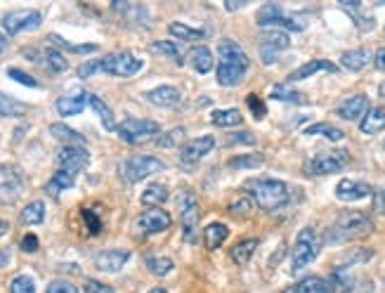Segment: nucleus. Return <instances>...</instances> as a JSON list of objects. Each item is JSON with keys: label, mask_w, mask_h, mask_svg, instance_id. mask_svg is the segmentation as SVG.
Listing matches in <instances>:
<instances>
[{"label": "nucleus", "mask_w": 385, "mask_h": 293, "mask_svg": "<svg viewBox=\"0 0 385 293\" xmlns=\"http://www.w3.org/2000/svg\"><path fill=\"white\" fill-rule=\"evenodd\" d=\"M246 192L253 197V204L262 211H279L289 204V185L272 177H258V180L244 182Z\"/></svg>", "instance_id": "obj_1"}, {"label": "nucleus", "mask_w": 385, "mask_h": 293, "mask_svg": "<svg viewBox=\"0 0 385 293\" xmlns=\"http://www.w3.org/2000/svg\"><path fill=\"white\" fill-rule=\"evenodd\" d=\"M373 232V222L364 213H343L326 232V244H346V241L364 239Z\"/></svg>", "instance_id": "obj_2"}, {"label": "nucleus", "mask_w": 385, "mask_h": 293, "mask_svg": "<svg viewBox=\"0 0 385 293\" xmlns=\"http://www.w3.org/2000/svg\"><path fill=\"white\" fill-rule=\"evenodd\" d=\"M319 251H321V241L317 237V232L312 227H303L301 234L296 237V246L291 251V269L293 272L305 269L319 256Z\"/></svg>", "instance_id": "obj_3"}, {"label": "nucleus", "mask_w": 385, "mask_h": 293, "mask_svg": "<svg viewBox=\"0 0 385 293\" xmlns=\"http://www.w3.org/2000/svg\"><path fill=\"white\" fill-rule=\"evenodd\" d=\"M116 133L128 145H142V142L154 140L161 133V125L149 118H125L116 128Z\"/></svg>", "instance_id": "obj_4"}, {"label": "nucleus", "mask_w": 385, "mask_h": 293, "mask_svg": "<svg viewBox=\"0 0 385 293\" xmlns=\"http://www.w3.org/2000/svg\"><path fill=\"white\" fill-rule=\"evenodd\" d=\"M161 170H165V166H163V161H159L156 157H133L120 163V175H123V180L130 182V185L142 182L145 177L161 173Z\"/></svg>", "instance_id": "obj_5"}, {"label": "nucleus", "mask_w": 385, "mask_h": 293, "mask_svg": "<svg viewBox=\"0 0 385 293\" xmlns=\"http://www.w3.org/2000/svg\"><path fill=\"white\" fill-rule=\"evenodd\" d=\"M258 24L265 28H286V31H305V19H298V17H289L284 15V10L279 5H265L258 12Z\"/></svg>", "instance_id": "obj_6"}, {"label": "nucleus", "mask_w": 385, "mask_h": 293, "mask_svg": "<svg viewBox=\"0 0 385 293\" xmlns=\"http://www.w3.org/2000/svg\"><path fill=\"white\" fill-rule=\"evenodd\" d=\"M142 66H145V62L140 57H135L133 53H114L102 60V71L116 78L135 76V73L142 71Z\"/></svg>", "instance_id": "obj_7"}, {"label": "nucleus", "mask_w": 385, "mask_h": 293, "mask_svg": "<svg viewBox=\"0 0 385 293\" xmlns=\"http://www.w3.org/2000/svg\"><path fill=\"white\" fill-rule=\"evenodd\" d=\"M177 204H180L182 239H185L187 244H194V241H197V232H199V217H201L199 201L192 192H185L177 199Z\"/></svg>", "instance_id": "obj_8"}, {"label": "nucleus", "mask_w": 385, "mask_h": 293, "mask_svg": "<svg viewBox=\"0 0 385 293\" xmlns=\"http://www.w3.org/2000/svg\"><path fill=\"white\" fill-rule=\"evenodd\" d=\"M348 163H350L348 149H336V152L317 154V157L307 163V173L310 175H331V173L343 170Z\"/></svg>", "instance_id": "obj_9"}, {"label": "nucleus", "mask_w": 385, "mask_h": 293, "mask_svg": "<svg viewBox=\"0 0 385 293\" xmlns=\"http://www.w3.org/2000/svg\"><path fill=\"white\" fill-rule=\"evenodd\" d=\"M43 15L38 10H12L3 17V28L8 31V36H17L21 31H33L40 26Z\"/></svg>", "instance_id": "obj_10"}, {"label": "nucleus", "mask_w": 385, "mask_h": 293, "mask_svg": "<svg viewBox=\"0 0 385 293\" xmlns=\"http://www.w3.org/2000/svg\"><path fill=\"white\" fill-rule=\"evenodd\" d=\"M170 225H173V217L165 213V211H161V208H149L140 217H137V229H140L142 234L165 232Z\"/></svg>", "instance_id": "obj_11"}, {"label": "nucleus", "mask_w": 385, "mask_h": 293, "mask_svg": "<svg viewBox=\"0 0 385 293\" xmlns=\"http://www.w3.org/2000/svg\"><path fill=\"white\" fill-rule=\"evenodd\" d=\"M57 163H60V168H66L71 173H80L83 168H88L90 154L83 147H64L57 154Z\"/></svg>", "instance_id": "obj_12"}, {"label": "nucleus", "mask_w": 385, "mask_h": 293, "mask_svg": "<svg viewBox=\"0 0 385 293\" xmlns=\"http://www.w3.org/2000/svg\"><path fill=\"white\" fill-rule=\"evenodd\" d=\"M128 260H130V251L111 249V251H102V254L95 256V267L100 269V272L116 274V272L123 269V265Z\"/></svg>", "instance_id": "obj_13"}, {"label": "nucleus", "mask_w": 385, "mask_h": 293, "mask_svg": "<svg viewBox=\"0 0 385 293\" xmlns=\"http://www.w3.org/2000/svg\"><path fill=\"white\" fill-rule=\"evenodd\" d=\"M213 147H215V140H213L211 135H204V137H197V140L187 142L185 147H182L180 152V161L182 163H197L204 157H208L213 152Z\"/></svg>", "instance_id": "obj_14"}, {"label": "nucleus", "mask_w": 385, "mask_h": 293, "mask_svg": "<svg viewBox=\"0 0 385 293\" xmlns=\"http://www.w3.org/2000/svg\"><path fill=\"white\" fill-rule=\"evenodd\" d=\"M371 194H373L371 185L359 182V180H341L336 185V197L341 201H348V204L359 201V199H366V197H371Z\"/></svg>", "instance_id": "obj_15"}, {"label": "nucleus", "mask_w": 385, "mask_h": 293, "mask_svg": "<svg viewBox=\"0 0 385 293\" xmlns=\"http://www.w3.org/2000/svg\"><path fill=\"white\" fill-rule=\"evenodd\" d=\"M366 112H369V100H366V95H352V97H348V100H343L341 105H338V109H336V114L343 121L364 118Z\"/></svg>", "instance_id": "obj_16"}, {"label": "nucleus", "mask_w": 385, "mask_h": 293, "mask_svg": "<svg viewBox=\"0 0 385 293\" xmlns=\"http://www.w3.org/2000/svg\"><path fill=\"white\" fill-rule=\"evenodd\" d=\"M145 97H147V102H152L154 107L170 109V107L180 105V90L173 88V85H159V88L145 93Z\"/></svg>", "instance_id": "obj_17"}, {"label": "nucleus", "mask_w": 385, "mask_h": 293, "mask_svg": "<svg viewBox=\"0 0 385 293\" xmlns=\"http://www.w3.org/2000/svg\"><path fill=\"white\" fill-rule=\"evenodd\" d=\"M85 102H88V93L73 90V93L62 95L60 100H57V112H60L62 116H78V114L83 112Z\"/></svg>", "instance_id": "obj_18"}, {"label": "nucleus", "mask_w": 385, "mask_h": 293, "mask_svg": "<svg viewBox=\"0 0 385 293\" xmlns=\"http://www.w3.org/2000/svg\"><path fill=\"white\" fill-rule=\"evenodd\" d=\"M319 71L336 73V71H338V66L333 64V62H329V60H310L307 64L298 66L289 78H291V80H305V78L314 76V73H319Z\"/></svg>", "instance_id": "obj_19"}, {"label": "nucleus", "mask_w": 385, "mask_h": 293, "mask_svg": "<svg viewBox=\"0 0 385 293\" xmlns=\"http://www.w3.org/2000/svg\"><path fill=\"white\" fill-rule=\"evenodd\" d=\"M220 62H227V64H237L241 69H246L249 71V57H246L244 50L239 48L234 40H222L220 43Z\"/></svg>", "instance_id": "obj_20"}, {"label": "nucleus", "mask_w": 385, "mask_h": 293, "mask_svg": "<svg viewBox=\"0 0 385 293\" xmlns=\"http://www.w3.org/2000/svg\"><path fill=\"white\" fill-rule=\"evenodd\" d=\"M76 177H78V173H71V170H66V168H60L53 177H50L48 185H45V192H48L50 197H60L62 192H66V189L73 187Z\"/></svg>", "instance_id": "obj_21"}, {"label": "nucleus", "mask_w": 385, "mask_h": 293, "mask_svg": "<svg viewBox=\"0 0 385 293\" xmlns=\"http://www.w3.org/2000/svg\"><path fill=\"white\" fill-rule=\"evenodd\" d=\"M359 130L364 135H376L385 130V109L381 107H371L369 112L364 114V118L359 121Z\"/></svg>", "instance_id": "obj_22"}, {"label": "nucleus", "mask_w": 385, "mask_h": 293, "mask_svg": "<svg viewBox=\"0 0 385 293\" xmlns=\"http://www.w3.org/2000/svg\"><path fill=\"white\" fill-rule=\"evenodd\" d=\"M227 239H229V227L222 225V222H211V225L204 229V244L208 251L220 249Z\"/></svg>", "instance_id": "obj_23"}, {"label": "nucleus", "mask_w": 385, "mask_h": 293, "mask_svg": "<svg viewBox=\"0 0 385 293\" xmlns=\"http://www.w3.org/2000/svg\"><path fill=\"white\" fill-rule=\"evenodd\" d=\"M289 293H333V289H331V281L329 279L314 277V274H310V277L298 281V284L293 286Z\"/></svg>", "instance_id": "obj_24"}, {"label": "nucleus", "mask_w": 385, "mask_h": 293, "mask_svg": "<svg viewBox=\"0 0 385 293\" xmlns=\"http://www.w3.org/2000/svg\"><path fill=\"white\" fill-rule=\"evenodd\" d=\"M246 76V69H241L237 64H227V62H220V66H217V83L225 85V88H234V85H239L241 80Z\"/></svg>", "instance_id": "obj_25"}, {"label": "nucleus", "mask_w": 385, "mask_h": 293, "mask_svg": "<svg viewBox=\"0 0 385 293\" xmlns=\"http://www.w3.org/2000/svg\"><path fill=\"white\" fill-rule=\"evenodd\" d=\"M369 62H371V53L364 48H355L341 55V64L346 66L348 71H361L364 66H369Z\"/></svg>", "instance_id": "obj_26"}, {"label": "nucleus", "mask_w": 385, "mask_h": 293, "mask_svg": "<svg viewBox=\"0 0 385 293\" xmlns=\"http://www.w3.org/2000/svg\"><path fill=\"white\" fill-rule=\"evenodd\" d=\"M260 45L265 50H272V53H279V50H286L291 45V38L286 31H277V28H267L260 36Z\"/></svg>", "instance_id": "obj_27"}, {"label": "nucleus", "mask_w": 385, "mask_h": 293, "mask_svg": "<svg viewBox=\"0 0 385 293\" xmlns=\"http://www.w3.org/2000/svg\"><path fill=\"white\" fill-rule=\"evenodd\" d=\"M50 133H53V137H57V140L66 142V147H83L85 145V137L64 123H53L50 125Z\"/></svg>", "instance_id": "obj_28"}, {"label": "nucleus", "mask_w": 385, "mask_h": 293, "mask_svg": "<svg viewBox=\"0 0 385 293\" xmlns=\"http://www.w3.org/2000/svg\"><path fill=\"white\" fill-rule=\"evenodd\" d=\"M88 102H90V107L95 109L97 116H100L102 125H105L109 133H114V130H116L118 125H116V121H114V114H111V109L107 107V102H102L100 97H97V95H90V93H88Z\"/></svg>", "instance_id": "obj_29"}, {"label": "nucleus", "mask_w": 385, "mask_h": 293, "mask_svg": "<svg viewBox=\"0 0 385 293\" xmlns=\"http://www.w3.org/2000/svg\"><path fill=\"white\" fill-rule=\"evenodd\" d=\"M189 64L194 66V71L199 73H208L213 69V53L206 45H201V48H194L192 53H189Z\"/></svg>", "instance_id": "obj_30"}, {"label": "nucleus", "mask_w": 385, "mask_h": 293, "mask_svg": "<svg viewBox=\"0 0 385 293\" xmlns=\"http://www.w3.org/2000/svg\"><path fill=\"white\" fill-rule=\"evenodd\" d=\"M142 204L152 206V208H159L168 201V187L165 185H149L145 192H142Z\"/></svg>", "instance_id": "obj_31"}, {"label": "nucleus", "mask_w": 385, "mask_h": 293, "mask_svg": "<svg viewBox=\"0 0 385 293\" xmlns=\"http://www.w3.org/2000/svg\"><path fill=\"white\" fill-rule=\"evenodd\" d=\"M258 249V239H244L239 241L237 246L232 249V260L237 263V265H249V260L253 258Z\"/></svg>", "instance_id": "obj_32"}, {"label": "nucleus", "mask_w": 385, "mask_h": 293, "mask_svg": "<svg viewBox=\"0 0 385 293\" xmlns=\"http://www.w3.org/2000/svg\"><path fill=\"white\" fill-rule=\"evenodd\" d=\"M213 125H220V128H234V125H241V116L239 109H220V112H213Z\"/></svg>", "instance_id": "obj_33"}, {"label": "nucleus", "mask_w": 385, "mask_h": 293, "mask_svg": "<svg viewBox=\"0 0 385 293\" xmlns=\"http://www.w3.org/2000/svg\"><path fill=\"white\" fill-rule=\"evenodd\" d=\"M26 112H28V107L24 105V102L0 93V118L3 116H24Z\"/></svg>", "instance_id": "obj_34"}, {"label": "nucleus", "mask_w": 385, "mask_h": 293, "mask_svg": "<svg viewBox=\"0 0 385 293\" xmlns=\"http://www.w3.org/2000/svg\"><path fill=\"white\" fill-rule=\"evenodd\" d=\"M21 222L24 225H40V222L45 220V206L43 201H31V204L26 206L24 211H21Z\"/></svg>", "instance_id": "obj_35"}, {"label": "nucleus", "mask_w": 385, "mask_h": 293, "mask_svg": "<svg viewBox=\"0 0 385 293\" xmlns=\"http://www.w3.org/2000/svg\"><path fill=\"white\" fill-rule=\"evenodd\" d=\"M305 135H324L326 140H331V142H341L343 137H346V133H343L341 128H336V125H331V123L310 125V128H305Z\"/></svg>", "instance_id": "obj_36"}, {"label": "nucleus", "mask_w": 385, "mask_h": 293, "mask_svg": "<svg viewBox=\"0 0 385 293\" xmlns=\"http://www.w3.org/2000/svg\"><path fill=\"white\" fill-rule=\"evenodd\" d=\"M265 161L262 154H241V157H234L227 161V168L232 170H244V168H258V166Z\"/></svg>", "instance_id": "obj_37"}, {"label": "nucleus", "mask_w": 385, "mask_h": 293, "mask_svg": "<svg viewBox=\"0 0 385 293\" xmlns=\"http://www.w3.org/2000/svg\"><path fill=\"white\" fill-rule=\"evenodd\" d=\"M173 260L170 258H163V256H149L147 258V269L152 274H156V277H165V274L173 272Z\"/></svg>", "instance_id": "obj_38"}, {"label": "nucleus", "mask_w": 385, "mask_h": 293, "mask_svg": "<svg viewBox=\"0 0 385 293\" xmlns=\"http://www.w3.org/2000/svg\"><path fill=\"white\" fill-rule=\"evenodd\" d=\"M331 289L333 293H348V291H352V277L348 274V267H338L336 272L331 274Z\"/></svg>", "instance_id": "obj_39"}, {"label": "nucleus", "mask_w": 385, "mask_h": 293, "mask_svg": "<svg viewBox=\"0 0 385 293\" xmlns=\"http://www.w3.org/2000/svg\"><path fill=\"white\" fill-rule=\"evenodd\" d=\"M152 53H156L161 57H168V60H173V62H177V64H182L180 48H177L173 40H156V43H152Z\"/></svg>", "instance_id": "obj_40"}, {"label": "nucleus", "mask_w": 385, "mask_h": 293, "mask_svg": "<svg viewBox=\"0 0 385 293\" xmlns=\"http://www.w3.org/2000/svg\"><path fill=\"white\" fill-rule=\"evenodd\" d=\"M168 31L173 33L175 38H182V40H192V43H197V40H204L206 33L199 31V28H192L187 24H180V21H173V24L168 26Z\"/></svg>", "instance_id": "obj_41"}, {"label": "nucleus", "mask_w": 385, "mask_h": 293, "mask_svg": "<svg viewBox=\"0 0 385 293\" xmlns=\"http://www.w3.org/2000/svg\"><path fill=\"white\" fill-rule=\"evenodd\" d=\"M43 57H45V64H48V69H50L53 73H64L66 69H69V60L60 53V50L48 48V50H45Z\"/></svg>", "instance_id": "obj_42"}, {"label": "nucleus", "mask_w": 385, "mask_h": 293, "mask_svg": "<svg viewBox=\"0 0 385 293\" xmlns=\"http://www.w3.org/2000/svg\"><path fill=\"white\" fill-rule=\"evenodd\" d=\"M50 43L60 45V48L69 50V53H76V55H90V53H97V45L95 43H88V45H71L66 43L62 36H57V33H50Z\"/></svg>", "instance_id": "obj_43"}, {"label": "nucleus", "mask_w": 385, "mask_h": 293, "mask_svg": "<svg viewBox=\"0 0 385 293\" xmlns=\"http://www.w3.org/2000/svg\"><path fill=\"white\" fill-rule=\"evenodd\" d=\"M272 100H279V102H291V105H303V95L298 93V90H291V88H286V85H274L272 88Z\"/></svg>", "instance_id": "obj_44"}, {"label": "nucleus", "mask_w": 385, "mask_h": 293, "mask_svg": "<svg viewBox=\"0 0 385 293\" xmlns=\"http://www.w3.org/2000/svg\"><path fill=\"white\" fill-rule=\"evenodd\" d=\"M114 10H118V12H123L128 19H135V21H147V10L142 8V5H130V3H114Z\"/></svg>", "instance_id": "obj_45"}, {"label": "nucleus", "mask_w": 385, "mask_h": 293, "mask_svg": "<svg viewBox=\"0 0 385 293\" xmlns=\"http://www.w3.org/2000/svg\"><path fill=\"white\" fill-rule=\"evenodd\" d=\"M10 293H36V281L28 277V274H19L10 284Z\"/></svg>", "instance_id": "obj_46"}, {"label": "nucleus", "mask_w": 385, "mask_h": 293, "mask_svg": "<svg viewBox=\"0 0 385 293\" xmlns=\"http://www.w3.org/2000/svg\"><path fill=\"white\" fill-rule=\"evenodd\" d=\"M229 213H232L234 217H241V220H244V217H249L253 213V201L246 199V197L232 201V204H229Z\"/></svg>", "instance_id": "obj_47"}, {"label": "nucleus", "mask_w": 385, "mask_h": 293, "mask_svg": "<svg viewBox=\"0 0 385 293\" xmlns=\"http://www.w3.org/2000/svg\"><path fill=\"white\" fill-rule=\"evenodd\" d=\"M19 199V182H3L0 185V204H15Z\"/></svg>", "instance_id": "obj_48"}, {"label": "nucleus", "mask_w": 385, "mask_h": 293, "mask_svg": "<svg viewBox=\"0 0 385 293\" xmlns=\"http://www.w3.org/2000/svg\"><path fill=\"white\" fill-rule=\"evenodd\" d=\"M185 137V128H173L170 133H165L163 137H159V145L161 147H175V145H180V140Z\"/></svg>", "instance_id": "obj_49"}, {"label": "nucleus", "mask_w": 385, "mask_h": 293, "mask_svg": "<svg viewBox=\"0 0 385 293\" xmlns=\"http://www.w3.org/2000/svg\"><path fill=\"white\" fill-rule=\"evenodd\" d=\"M80 215H83L85 225H88V229H90V234H100L102 232V220L93 213V208H83V211H80Z\"/></svg>", "instance_id": "obj_50"}, {"label": "nucleus", "mask_w": 385, "mask_h": 293, "mask_svg": "<svg viewBox=\"0 0 385 293\" xmlns=\"http://www.w3.org/2000/svg\"><path fill=\"white\" fill-rule=\"evenodd\" d=\"M8 76L17 80V83H21V85H28V88H38V80L36 78H31L28 73L24 71H19V69H8Z\"/></svg>", "instance_id": "obj_51"}, {"label": "nucleus", "mask_w": 385, "mask_h": 293, "mask_svg": "<svg viewBox=\"0 0 385 293\" xmlns=\"http://www.w3.org/2000/svg\"><path fill=\"white\" fill-rule=\"evenodd\" d=\"M249 107H251V112H253V116H256L258 121L260 118H265V114H267V107H265V102L260 100L258 95H249Z\"/></svg>", "instance_id": "obj_52"}, {"label": "nucleus", "mask_w": 385, "mask_h": 293, "mask_svg": "<svg viewBox=\"0 0 385 293\" xmlns=\"http://www.w3.org/2000/svg\"><path fill=\"white\" fill-rule=\"evenodd\" d=\"M97 71H102V60L85 62V64L78 66V76H80V78H90V76H95Z\"/></svg>", "instance_id": "obj_53"}, {"label": "nucleus", "mask_w": 385, "mask_h": 293, "mask_svg": "<svg viewBox=\"0 0 385 293\" xmlns=\"http://www.w3.org/2000/svg\"><path fill=\"white\" fill-rule=\"evenodd\" d=\"M83 289H85V293H114L111 286L102 284V281H97V279H85Z\"/></svg>", "instance_id": "obj_54"}, {"label": "nucleus", "mask_w": 385, "mask_h": 293, "mask_svg": "<svg viewBox=\"0 0 385 293\" xmlns=\"http://www.w3.org/2000/svg\"><path fill=\"white\" fill-rule=\"evenodd\" d=\"M48 293H78V289L69 281H53L48 286Z\"/></svg>", "instance_id": "obj_55"}, {"label": "nucleus", "mask_w": 385, "mask_h": 293, "mask_svg": "<svg viewBox=\"0 0 385 293\" xmlns=\"http://www.w3.org/2000/svg\"><path fill=\"white\" fill-rule=\"evenodd\" d=\"M253 142H256V135L249 133V130H244V133L229 137V145H253Z\"/></svg>", "instance_id": "obj_56"}, {"label": "nucleus", "mask_w": 385, "mask_h": 293, "mask_svg": "<svg viewBox=\"0 0 385 293\" xmlns=\"http://www.w3.org/2000/svg\"><path fill=\"white\" fill-rule=\"evenodd\" d=\"M21 251H24V254H36L38 251V237L36 234H26V237L21 239Z\"/></svg>", "instance_id": "obj_57"}, {"label": "nucleus", "mask_w": 385, "mask_h": 293, "mask_svg": "<svg viewBox=\"0 0 385 293\" xmlns=\"http://www.w3.org/2000/svg\"><path fill=\"white\" fill-rule=\"evenodd\" d=\"M373 64L381 69V71H385V48H381V50L376 53V57H373Z\"/></svg>", "instance_id": "obj_58"}, {"label": "nucleus", "mask_w": 385, "mask_h": 293, "mask_svg": "<svg viewBox=\"0 0 385 293\" xmlns=\"http://www.w3.org/2000/svg\"><path fill=\"white\" fill-rule=\"evenodd\" d=\"M10 263V251L8 249H0V267H5Z\"/></svg>", "instance_id": "obj_59"}, {"label": "nucleus", "mask_w": 385, "mask_h": 293, "mask_svg": "<svg viewBox=\"0 0 385 293\" xmlns=\"http://www.w3.org/2000/svg\"><path fill=\"white\" fill-rule=\"evenodd\" d=\"M8 232H10V222L8 220H0V237H5Z\"/></svg>", "instance_id": "obj_60"}, {"label": "nucleus", "mask_w": 385, "mask_h": 293, "mask_svg": "<svg viewBox=\"0 0 385 293\" xmlns=\"http://www.w3.org/2000/svg\"><path fill=\"white\" fill-rule=\"evenodd\" d=\"M5 48H8V38H5L3 33H0V53H3Z\"/></svg>", "instance_id": "obj_61"}, {"label": "nucleus", "mask_w": 385, "mask_h": 293, "mask_svg": "<svg viewBox=\"0 0 385 293\" xmlns=\"http://www.w3.org/2000/svg\"><path fill=\"white\" fill-rule=\"evenodd\" d=\"M378 93H381L385 97V83H381V88H378Z\"/></svg>", "instance_id": "obj_62"}, {"label": "nucleus", "mask_w": 385, "mask_h": 293, "mask_svg": "<svg viewBox=\"0 0 385 293\" xmlns=\"http://www.w3.org/2000/svg\"><path fill=\"white\" fill-rule=\"evenodd\" d=\"M149 293H165V289H152Z\"/></svg>", "instance_id": "obj_63"}]
</instances>
